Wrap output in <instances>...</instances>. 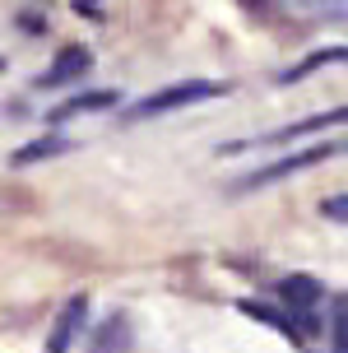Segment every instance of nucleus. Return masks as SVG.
Returning <instances> with one entry per match:
<instances>
[{
    "label": "nucleus",
    "instance_id": "obj_1",
    "mask_svg": "<svg viewBox=\"0 0 348 353\" xmlns=\"http://www.w3.org/2000/svg\"><path fill=\"white\" fill-rule=\"evenodd\" d=\"M227 84H214V79H186V84H172L144 98V103L130 107V117H158V112H172V107H191V103H209V98H223Z\"/></svg>",
    "mask_w": 348,
    "mask_h": 353
},
{
    "label": "nucleus",
    "instance_id": "obj_2",
    "mask_svg": "<svg viewBox=\"0 0 348 353\" xmlns=\"http://www.w3.org/2000/svg\"><path fill=\"white\" fill-rule=\"evenodd\" d=\"M334 154H339V144H316V149H302V154H293V159H278V163H269V168H260L256 176H246L242 191L265 186V181H278V176H293V172H302V168H316V163L334 159Z\"/></svg>",
    "mask_w": 348,
    "mask_h": 353
},
{
    "label": "nucleus",
    "instance_id": "obj_3",
    "mask_svg": "<svg viewBox=\"0 0 348 353\" xmlns=\"http://www.w3.org/2000/svg\"><path fill=\"white\" fill-rule=\"evenodd\" d=\"M84 321H88V298H70L56 316L52 335H47V353H70V344L84 335Z\"/></svg>",
    "mask_w": 348,
    "mask_h": 353
},
{
    "label": "nucleus",
    "instance_id": "obj_4",
    "mask_svg": "<svg viewBox=\"0 0 348 353\" xmlns=\"http://www.w3.org/2000/svg\"><path fill=\"white\" fill-rule=\"evenodd\" d=\"M344 121V107H334L325 117H307V121L288 125V130H274V135H256V140H237V144H223L218 154H242V149H256V144H269V140H293V135H307V130H330V125Z\"/></svg>",
    "mask_w": 348,
    "mask_h": 353
},
{
    "label": "nucleus",
    "instance_id": "obj_5",
    "mask_svg": "<svg viewBox=\"0 0 348 353\" xmlns=\"http://www.w3.org/2000/svg\"><path fill=\"white\" fill-rule=\"evenodd\" d=\"M88 65H93V52L74 42V47H65V52L56 56V65H52L47 74H42L37 84H47V88H56V84H70V79H79V74H88Z\"/></svg>",
    "mask_w": 348,
    "mask_h": 353
},
{
    "label": "nucleus",
    "instance_id": "obj_6",
    "mask_svg": "<svg viewBox=\"0 0 348 353\" xmlns=\"http://www.w3.org/2000/svg\"><path fill=\"white\" fill-rule=\"evenodd\" d=\"M278 293H283V302H288L293 312H311L316 302L325 298V283L311 279V274H288V279L278 283Z\"/></svg>",
    "mask_w": 348,
    "mask_h": 353
},
{
    "label": "nucleus",
    "instance_id": "obj_7",
    "mask_svg": "<svg viewBox=\"0 0 348 353\" xmlns=\"http://www.w3.org/2000/svg\"><path fill=\"white\" fill-rule=\"evenodd\" d=\"M116 88H98V93H79V98H70V103H56L52 107V121H70V117H88V112H107V107H116Z\"/></svg>",
    "mask_w": 348,
    "mask_h": 353
},
{
    "label": "nucleus",
    "instance_id": "obj_8",
    "mask_svg": "<svg viewBox=\"0 0 348 353\" xmlns=\"http://www.w3.org/2000/svg\"><path fill=\"white\" fill-rule=\"evenodd\" d=\"M237 312H242V316H251V321H265L269 330H278V335L293 339V344L302 339V330H297L293 316H283V312H274V307H265V302H256V298H242V302H237Z\"/></svg>",
    "mask_w": 348,
    "mask_h": 353
},
{
    "label": "nucleus",
    "instance_id": "obj_9",
    "mask_svg": "<svg viewBox=\"0 0 348 353\" xmlns=\"http://www.w3.org/2000/svg\"><path fill=\"white\" fill-rule=\"evenodd\" d=\"M70 149V140L65 135H42V140H33V144H23V149H14V168H28V163H42V159H56V154H65Z\"/></svg>",
    "mask_w": 348,
    "mask_h": 353
},
{
    "label": "nucleus",
    "instance_id": "obj_10",
    "mask_svg": "<svg viewBox=\"0 0 348 353\" xmlns=\"http://www.w3.org/2000/svg\"><path fill=\"white\" fill-rule=\"evenodd\" d=\"M125 349H130V325H125V316H112V325L93 339V353H125Z\"/></svg>",
    "mask_w": 348,
    "mask_h": 353
},
{
    "label": "nucleus",
    "instance_id": "obj_11",
    "mask_svg": "<svg viewBox=\"0 0 348 353\" xmlns=\"http://www.w3.org/2000/svg\"><path fill=\"white\" fill-rule=\"evenodd\" d=\"M334 61H344V47H330V52L307 56L302 65H293V70H283V74H278V84H297V79H307L311 70H320V65H334Z\"/></svg>",
    "mask_w": 348,
    "mask_h": 353
},
{
    "label": "nucleus",
    "instance_id": "obj_12",
    "mask_svg": "<svg viewBox=\"0 0 348 353\" xmlns=\"http://www.w3.org/2000/svg\"><path fill=\"white\" fill-rule=\"evenodd\" d=\"M334 353H344V298H334Z\"/></svg>",
    "mask_w": 348,
    "mask_h": 353
},
{
    "label": "nucleus",
    "instance_id": "obj_13",
    "mask_svg": "<svg viewBox=\"0 0 348 353\" xmlns=\"http://www.w3.org/2000/svg\"><path fill=\"white\" fill-rule=\"evenodd\" d=\"M344 205H348L344 195H334V200H325V214H330L334 223H344Z\"/></svg>",
    "mask_w": 348,
    "mask_h": 353
},
{
    "label": "nucleus",
    "instance_id": "obj_14",
    "mask_svg": "<svg viewBox=\"0 0 348 353\" xmlns=\"http://www.w3.org/2000/svg\"><path fill=\"white\" fill-rule=\"evenodd\" d=\"M0 70H5V61H0Z\"/></svg>",
    "mask_w": 348,
    "mask_h": 353
}]
</instances>
